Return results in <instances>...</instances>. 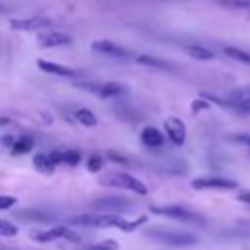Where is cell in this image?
Returning <instances> with one entry per match:
<instances>
[{
	"label": "cell",
	"instance_id": "cell-15",
	"mask_svg": "<svg viewBox=\"0 0 250 250\" xmlns=\"http://www.w3.org/2000/svg\"><path fill=\"white\" fill-rule=\"evenodd\" d=\"M135 61L143 66H150V68H158V70H172V64L162 61V59H156L152 55H137Z\"/></svg>",
	"mask_w": 250,
	"mask_h": 250
},
{
	"label": "cell",
	"instance_id": "cell-14",
	"mask_svg": "<svg viewBox=\"0 0 250 250\" xmlns=\"http://www.w3.org/2000/svg\"><path fill=\"white\" fill-rule=\"evenodd\" d=\"M127 94V86L121 84V82H104L100 84V90L96 96H100L102 100H109V98H119Z\"/></svg>",
	"mask_w": 250,
	"mask_h": 250
},
{
	"label": "cell",
	"instance_id": "cell-7",
	"mask_svg": "<svg viewBox=\"0 0 250 250\" xmlns=\"http://www.w3.org/2000/svg\"><path fill=\"white\" fill-rule=\"evenodd\" d=\"M90 49L100 53V55L113 57V59H127V57H131L129 49H125V47H121V45H117V43H113L109 39H98V41H94L90 45Z\"/></svg>",
	"mask_w": 250,
	"mask_h": 250
},
{
	"label": "cell",
	"instance_id": "cell-36",
	"mask_svg": "<svg viewBox=\"0 0 250 250\" xmlns=\"http://www.w3.org/2000/svg\"><path fill=\"white\" fill-rule=\"evenodd\" d=\"M8 123H12L10 117H0V125H8Z\"/></svg>",
	"mask_w": 250,
	"mask_h": 250
},
{
	"label": "cell",
	"instance_id": "cell-26",
	"mask_svg": "<svg viewBox=\"0 0 250 250\" xmlns=\"http://www.w3.org/2000/svg\"><path fill=\"white\" fill-rule=\"evenodd\" d=\"M18 232H20V229L14 223H10L6 219H0V236H16Z\"/></svg>",
	"mask_w": 250,
	"mask_h": 250
},
{
	"label": "cell",
	"instance_id": "cell-32",
	"mask_svg": "<svg viewBox=\"0 0 250 250\" xmlns=\"http://www.w3.org/2000/svg\"><path fill=\"white\" fill-rule=\"evenodd\" d=\"M207 105H209V104H207V102H203V100H193V105H191V109L197 113L199 109H205Z\"/></svg>",
	"mask_w": 250,
	"mask_h": 250
},
{
	"label": "cell",
	"instance_id": "cell-11",
	"mask_svg": "<svg viewBox=\"0 0 250 250\" xmlns=\"http://www.w3.org/2000/svg\"><path fill=\"white\" fill-rule=\"evenodd\" d=\"M207 100H209V102H215V104H219V105H223V107L234 109V111H238V113L250 115V98H242V96L230 94L227 100H219V98H215V96H207Z\"/></svg>",
	"mask_w": 250,
	"mask_h": 250
},
{
	"label": "cell",
	"instance_id": "cell-34",
	"mask_svg": "<svg viewBox=\"0 0 250 250\" xmlns=\"http://www.w3.org/2000/svg\"><path fill=\"white\" fill-rule=\"evenodd\" d=\"M21 217H23V219H37V215H35V213H23ZM39 219H45V221H47V219H49V215H41Z\"/></svg>",
	"mask_w": 250,
	"mask_h": 250
},
{
	"label": "cell",
	"instance_id": "cell-37",
	"mask_svg": "<svg viewBox=\"0 0 250 250\" xmlns=\"http://www.w3.org/2000/svg\"><path fill=\"white\" fill-rule=\"evenodd\" d=\"M0 10H2V4H0Z\"/></svg>",
	"mask_w": 250,
	"mask_h": 250
},
{
	"label": "cell",
	"instance_id": "cell-25",
	"mask_svg": "<svg viewBox=\"0 0 250 250\" xmlns=\"http://www.w3.org/2000/svg\"><path fill=\"white\" fill-rule=\"evenodd\" d=\"M86 250H119V242L113 240V238H107V240H102V242H96V244L88 246Z\"/></svg>",
	"mask_w": 250,
	"mask_h": 250
},
{
	"label": "cell",
	"instance_id": "cell-19",
	"mask_svg": "<svg viewBox=\"0 0 250 250\" xmlns=\"http://www.w3.org/2000/svg\"><path fill=\"white\" fill-rule=\"evenodd\" d=\"M74 117H76V121L82 123L84 127H96V125H98V117H96V113L90 111V109H86V107L76 109Z\"/></svg>",
	"mask_w": 250,
	"mask_h": 250
},
{
	"label": "cell",
	"instance_id": "cell-1",
	"mask_svg": "<svg viewBox=\"0 0 250 250\" xmlns=\"http://www.w3.org/2000/svg\"><path fill=\"white\" fill-rule=\"evenodd\" d=\"M70 225L78 227H94V229H119L123 223L121 215H111V213H84V215H74L66 219Z\"/></svg>",
	"mask_w": 250,
	"mask_h": 250
},
{
	"label": "cell",
	"instance_id": "cell-22",
	"mask_svg": "<svg viewBox=\"0 0 250 250\" xmlns=\"http://www.w3.org/2000/svg\"><path fill=\"white\" fill-rule=\"evenodd\" d=\"M80 160H82L80 150H74V148L62 150V164H66V166H78Z\"/></svg>",
	"mask_w": 250,
	"mask_h": 250
},
{
	"label": "cell",
	"instance_id": "cell-30",
	"mask_svg": "<svg viewBox=\"0 0 250 250\" xmlns=\"http://www.w3.org/2000/svg\"><path fill=\"white\" fill-rule=\"evenodd\" d=\"M14 205H16V197H12V195H0V211L10 209Z\"/></svg>",
	"mask_w": 250,
	"mask_h": 250
},
{
	"label": "cell",
	"instance_id": "cell-18",
	"mask_svg": "<svg viewBox=\"0 0 250 250\" xmlns=\"http://www.w3.org/2000/svg\"><path fill=\"white\" fill-rule=\"evenodd\" d=\"M51 230L55 232V236L59 240H68V242H80V236L78 232H74L70 227H62V225H55L51 227Z\"/></svg>",
	"mask_w": 250,
	"mask_h": 250
},
{
	"label": "cell",
	"instance_id": "cell-31",
	"mask_svg": "<svg viewBox=\"0 0 250 250\" xmlns=\"http://www.w3.org/2000/svg\"><path fill=\"white\" fill-rule=\"evenodd\" d=\"M49 158H51V162L57 166V164H62V150H53V152H49Z\"/></svg>",
	"mask_w": 250,
	"mask_h": 250
},
{
	"label": "cell",
	"instance_id": "cell-8",
	"mask_svg": "<svg viewBox=\"0 0 250 250\" xmlns=\"http://www.w3.org/2000/svg\"><path fill=\"white\" fill-rule=\"evenodd\" d=\"M53 21L49 18H14L10 20V27L16 31H37V29H47L51 27Z\"/></svg>",
	"mask_w": 250,
	"mask_h": 250
},
{
	"label": "cell",
	"instance_id": "cell-33",
	"mask_svg": "<svg viewBox=\"0 0 250 250\" xmlns=\"http://www.w3.org/2000/svg\"><path fill=\"white\" fill-rule=\"evenodd\" d=\"M238 201H242V203H250V189L242 191V193L238 195Z\"/></svg>",
	"mask_w": 250,
	"mask_h": 250
},
{
	"label": "cell",
	"instance_id": "cell-13",
	"mask_svg": "<svg viewBox=\"0 0 250 250\" xmlns=\"http://www.w3.org/2000/svg\"><path fill=\"white\" fill-rule=\"evenodd\" d=\"M141 143L146 148H160L164 145V135L156 127H145L141 131Z\"/></svg>",
	"mask_w": 250,
	"mask_h": 250
},
{
	"label": "cell",
	"instance_id": "cell-6",
	"mask_svg": "<svg viewBox=\"0 0 250 250\" xmlns=\"http://www.w3.org/2000/svg\"><path fill=\"white\" fill-rule=\"evenodd\" d=\"M193 189H234L238 188L236 180L223 178V176H199L191 180Z\"/></svg>",
	"mask_w": 250,
	"mask_h": 250
},
{
	"label": "cell",
	"instance_id": "cell-27",
	"mask_svg": "<svg viewBox=\"0 0 250 250\" xmlns=\"http://www.w3.org/2000/svg\"><path fill=\"white\" fill-rule=\"evenodd\" d=\"M102 166H104L102 156L92 154V156L88 158V172H100V170H102Z\"/></svg>",
	"mask_w": 250,
	"mask_h": 250
},
{
	"label": "cell",
	"instance_id": "cell-20",
	"mask_svg": "<svg viewBox=\"0 0 250 250\" xmlns=\"http://www.w3.org/2000/svg\"><path fill=\"white\" fill-rule=\"evenodd\" d=\"M33 166H35V170L41 172V174H51V172L55 170V164L51 162L49 154H35V156H33Z\"/></svg>",
	"mask_w": 250,
	"mask_h": 250
},
{
	"label": "cell",
	"instance_id": "cell-9",
	"mask_svg": "<svg viewBox=\"0 0 250 250\" xmlns=\"http://www.w3.org/2000/svg\"><path fill=\"white\" fill-rule=\"evenodd\" d=\"M164 131L168 135V139L176 145V146H182L186 143V123L176 117V115H168L164 119Z\"/></svg>",
	"mask_w": 250,
	"mask_h": 250
},
{
	"label": "cell",
	"instance_id": "cell-21",
	"mask_svg": "<svg viewBox=\"0 0 250 250\" xmlns=\"http://www.w3.org/2000/svg\"><path fill=\"white\" fill-rule=\"evenodd\" d=\"M225 55L238 61V62L250 64V51H244V49H238V47H225Z\"/></svg>",
	"mask_w": 250,
	"mask_h": 250
},
{
	"label": "cell",
	"instance_id": "cell-10",
	"mask_svg": "<svg viewBox=\"0 0 250 250\" xmlns=\"http://www.w3.org/2000/svg\"><path fill=\"white\" fill-rule=\"evenodd\" d=\"M37 43L43 49H53V47H64L72 43V37L68 33H61V31H45L41 35H37Z\"/></svg>",
	"mask_w": 250,
	"mask_h": 250
},
{
	"label": "cell",
	"instance_id": "cell-23",
	"mask_svg": "<svg viewBox=\"0 0 250 250\" xmlns=\"http://www.w3.org/2000/svg\"><path fill=\"white\" fill-rule=\"evenodd\" d=\"M146 223V215H143V217H137V219H133V221H129V219H123V223H121V227H119V230H123V232H133V230H137L141 225H145Z\"/></svg>",
	"mask_w": 250,
	"mask_h": 250
},
{
	"label": "cell",
	"instance_id": "cell-24",
	"mask_svg": "<svg viewBox=\"0 0 250 250\" xmlns=\"http://www.w3.org/2000/svg\"><path fill=\"white\" fill-rule=\"evenodd\" d=\"M31 238H33L35 242H41V244H47V242H55V240H59L51 229H49V230H33V232H31Z\"/></svg>",
	"mask_w": 250,
	"mask_h": 250
},
{
	"label": "cell",
	"instance_id": "cell-28",
	"mask_svg": "<svg viewBox=\"0 0 250 250\" xmlns=\"http://www.w3.org/2000/svg\"><path fill=\"white\" fill-rule=\"evenodd\" d=\"M227 8H250V0H217Z\"/></svg>",
	"mask_w": 250,
	"mask_h": 250
},
{
	"label": "cell",
	"instance_id": "cell-2",
	"mask_svg": "<svg viewBox=\"0 0 250 250\" xmlns=\"http://www.w3.org/2000/svg\"><path fill=\"white\" fill-rule=\"evenodd\" d=\"M145 234L166 246H195L197 236L186 230H164V229H146Z\"/></svg>",
	"mask_w": 250,
	"mask_h": 250
},
{
	"label": "cell",
	"instance_id": "cell-29",
	"mask_svg": "<svg viewBox=\"0 0 250 250\" xmlns=\"http://www.w3.org/2000/svg\"><path fill=\"white\" fill-rule=\"evenodd\" d=\"M230 141L250 146V133H236V135H230Z\"/></svg>",
	"mask_w": 250,
	"mask_h": 250
},
{
	"label": "cell",
	"instance_id": "cell-16",
	"mask_svg": "<svg viewBox=\"0 0 250 250\" xmlns=\"http://www.w3.org/2000/svg\"><path fill=\"white\" fill-rule=\"evenodd\" d=\"M186 53L191 59H195V61H213L215 59V53L209 51V49H205V47H201V45H188L186 47Z\"/></svg>",
	"mask_w": 250,
	"mask_h": 250
},
{
	"label": "cell",
	"instance_id": "cell-4",
	"mask_svg": "<svg viewBox=\"0 0 250 250\" xmlns=\"http://www.w3.org/2000/svg\"><path fill=\"white\" fill-rule=\"evenodd\" d=\"M133 205H135V203H133L131 199L109 195V197L94 199V201L90 203V209H92V213H111V215H121L123 211L133 209Z\"/></svg>",
	"mask_w": 250,
	"mask_h": 250
},
{
	"label": "cell",
	"instance_id": "cell-12",
	"mask_svg": "<svg viewBox=\"0 0 250 250\" xmlns=\"http://www.w3.org/2000/svg\"><path fill=\"white\" fill-rule=\"evenodd\" d=\"M37 66H39V70H43L47 74H55V76H62V78H76L78 76V70L64 66V64H59V62H53V61H45V59H39Z\"/></svg>",
	"mask_w": 250,
	"mask_h": 250
},
{
	"label": "cell",
	"instance_id": "cell-5",
	"mask_svg": "<svg viewBox=\"0 0 250 250\" xmlns=\"http://www.w3.org/2000/svg\"><path fill=\"white\" fill-rule=\"evenodd\" d=\"M150 211L154 215H162V217H170L176 221H184V223H203V217L197 215L195 211L182 207V205H152Z\"/></svg>",
	"mask_w": 250,
	"mask_h": 250
},
{
	"label": "cell",
	"instance_id": "cell-35",
	"mask_svg": "<svg viewBox=\"0 0 250 250\" xmlns=\"http://www.w3.org/2000/svg\"><path fill=\"white\" fill-rule=\"evenodd\" d=\"M2 143H4L6 146H10V148H12V146H14V143H16V139H14V137H10V135H6V137L2 139Z\"/></svg>",
	"mask_w": 250,
	"mask_h": 250
},
{
	"label": "cell",
	"instance_id": "cell-3",
	"mask_svg": "<svg viewBox=\"0 0 250 250\" xmlns=\"http://www.w3.org/2000/svg\"><path fill=\"white\" fill-rule=\"evenodd\" d=\"M100 184L119 188V189H127V191H133L137 195H146L148 193V188L141 180H137L135 176H131L127 172H109L100 180Z\"/></svg>",
	"mask_w": 250,
	"mask_h": 250
},
{
	"label": "cell",
	"instance_id": "cell-17",
	"mask_svg": "<svg viewBox=\"0 0 250 250\" xmlns=\"http://www.w3.org/2000/svg\"><path fill=\"white\" fill-rule=\"evenodd\" d=\"M33 146H35L33 139L27 137V135H21V137L16 139V143L12 146V154H27V152H31Z\"/></svg>",
	"mask_w": 250,
	"mask_h": 250
}]
</instances>
